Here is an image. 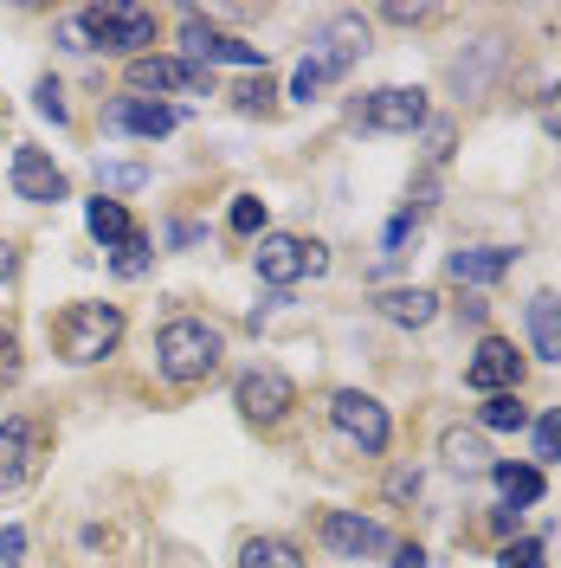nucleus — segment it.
Segmentation results:
<instances>
[{
	"mask_svg": "<svg viewBox=\"0 0 561 568\" xmlns=\"http://www.w3.org/2000/svg\"><path fill=\"white\" fill-rule=\"evenodd\" d=\"M20 272V258H13V246H0V278H13Z\"/></svg>",
	"mask_w": 561,
	"mask_h": 568,
	"instance_id": "38",
	"label": "nucleus"
},
{
	"mask_svg": "<svg viewBox=\"0 0 561 568\" xmlns=\"http://www.w3.org/2000/svg\"><path fill=\"white\" fill-rule=\"evenodd\" d=\"M329 420H336V433L355 439L361 453H387V439H394L387 407L375 400V394H361V388H336L329 394Z\"/></svg>",
	"mask_w": 561,
	"mask_h": 568,
	"instance_id": "7",
	"label": "nucleus"
},
{
	"mask_svg": "<svg viewBox=\"0 0 561 568\" xmlns=\"http://www.w3.org/2000/svg\"><path fill=\"white\" fill-rule=\"evenodd\" d=\"M355 123L361 130H381V136H414L426 123V91H407V84H381L355 104Z\"/></svg>",
	"mask_w": 561,
	"mask_h": 568,
	"instance_id": "8",
	"label": "nucleus"
},
{
	"mask_svg": "<svg viewBox=\"0 0 561 568\" xmlns=\"http://www.w3.org/2000/svg\"><path fill=\"white\" fill-rule=\"evenodd\" d=\"M149 272V233H136L130 246L116 252V278H142Z\"/></svg>",
	"mask_w": 561,
	"mask_h": 568,
	"instance_id": "29",
	"label": "nucleus"
},
{
	"mask_svg": "<svg viewBox=\"0 0 561 568\" xmlns=\"http://www.w3.org/2000/svg\"><path fill=\"white\" fill-rule=\"evenodd\" d=\"M497 59H503V39H478V59H471V65H452L458 98H484V78H491Z\"/></svg>",
	"mask_w": 561,
	"mask_h": 568,
	"instance_id": "23",
	"label": "nucleus"
},
{
	"mask_svg": "<svg viewBox=\"0 0 561 568\" xmlns=\"http://www.w3.org/2000/svg\"><path fill=\"white\" fill-rule=\"evenodd\" d=\"M175 123H181V110L155 104V98H116V104L104 110V130H130V136H142V142L169 136Z\"/></svg>",
	"mask_w": 561,
	"mask_h": 568,
	"instance_id": "15",
	"label": "nucleus"
},
{
	"mask_svg": "<svg viewBox=\"0 0 561 568\" xmlns=\"http://www.w3.org/2000/svg\"><path fill=\"white\" fill-rule=\"evenodd\" d=\"M478 426H484V433H523V426H529V407L517 400V394H491V400L478 407Z\"/></svg>",
	"mask_w": 561,
	"mask_h": 568,
	"instance_id": "24",
	"label": "nucleus"
},
{
	"mask_svg": "<svg viewBox=\"0 0 561 568\" xmlns=\"http://www.w3.org/2000/svg\"><path fill=\"white\" fill-rule=\"evenodd\" d=\"M497 562H503V568H549V562H542V542H536V536H510Z\"/></svg>",
	"mask_w": 561,
	"mask_h": 568,
	"instance_id": "28",
	"label": "nucleus"
},
{
	"mask_svg": "<svg viewBox=\"0 0 561 568\" xmlns=\"http://www.w3.org/2000/svg\"><path fill=\"white\" fill-rule=\"evenodd\" d=\"M536 459L561 465V407H549V414L536 420Z\"/></svg>",
	"mask_w": 561,
	"mask_h": 568,
	"instance_id": "26",
	"label": "nucleus"
},
{
	"mask_svg": "<svg viewBox=\"0 0 561 568\" xmlns=\"http://www.w3.org/2000/svg\"><path fill=\"white\" fill-rule=\"evenodd\" d=\"M226 226H233L239 240H258V233H265V201H258V194H233V213H226Z\"/></svg>",
	"mask_w": 561,
	"mask_h": 568,
	"instance_id": "25",
	"label": "nucleus"
},
{
	"mask_svg": "<svg viewBox=\"0 0 561 568\" xmlns=\"http://www.w3.org/2000/svg\"><path fill=\"white\" fill-rule=\"evenodd\" d=\"M446 272H452L458 284H497L503 272H510V252H503V246H471V252H452V258H446Z\"/></svg>",
	"mask_w": 561,
	"mask_h": 568,
	"instance_id": "21",
	"label": "nucleus"
},
{
	"mask_svg": "<svg viewBox=\"0 0 561 568\" xmlns=\"http://www.w3.org/2000/svg\"><path fill=\"white\" fill-rule=\"evenodd\" d=\"M130 91H187V98H201V91H213V71L187 65V59H130Z\"/></svg>",
	"mask_w": 561,
	"mask_h": 568,
	"instance_id": "12",
	"label": "nucleus"
},
{
	"mask_svg": "<svg viewBox=\"0 0 561 568\" xmlns=\"http://www.w3.org/2000/svg\"><path fill=\"white\" fill-rule=\"evenodd\" d=\"M439 459L452 465L458 478H471V471H491V465H497L478 426H446V433H439Z\"/></svg>",
	"mask_w": 561,
	"mask_h": 568,
	"instance_id": "16",
	"label": "nucleus"
},
{
	"mask_svg": "<svg viewBox=\"0 0 561 568\" xmlns=\"http://www.w3.org/2000/svg\"><path fill=\"white\" fill-rule=\"evenodd\" d=\"M220 355H226V336L201 317H175L155 329V368L175 382V388H194V382H207L213 368H220Z\"/></svg>",
	"mask_w": 561,
	"mask_h": 568,
	"instance_id": "2",
	"label": "nucleus"
},
{
	"mask_svg": "<svg viewBox=\"0 0 561 568\" xmlns=\"http://www.w3.org/2000/svg\"><path fill=\"white\" fill-rule=\"evenodd\" d=\"M381 20H394V27H426V20H432V7H387Z\"/></svg>",
	"mask_w": 561,
	"mask_h": 568,
	"instance_id": "34",
	"label": "nucleus"
},
{
	"mask_svg": "<svg viewBox=\"0 0 561 568\" xmlns=\"http://www.w3.org/2000/svg\"><path fill=\"white\" fill-rule=\"evenodd\" d=\"M529 343L542 362H561V297L555 291H536L529 297Z\"/></svg>",
	"mask_w": 561,
	"mask_h": 568,
	"instance_id": "19",
	"label": "nucleus"
},
{
	"mask_svg": "<svg viewBox=\"0 0 561 568\" xmlns=\"http://www.w3.org/2000/svg\"><path fill=\"white\" fill-rule=\"evenodd\" d=\"M13 375H20V362H13V336L0 329V382H13Z\"/></svg>",
	"mask_w": 561,
	"mask_h": 568,
	"instance_id": "35",
	"label": "nucleus"
},
{
	"mask_svg": "<svg viewBox=\"0 0 561 568\" xmlns=\"http://www.w3.org/2000/svg\"><path fill=\"white\" fill-rule=\"evenodd\" d=\"M239 568H310V562H304V549L284 542V536H246V542H239Z\"/></svg>",
	"mask_w": 561,
	"mask_h": 568,
	"instance_id": "22",
	"label": "nucleus"
},
{
	"mask_svg": "<svg viewBox=\"0 0 561 568\" xmlns=\"http://www.w3.org/2000/svg\"><path fill=\"white\" fill-rule=\"evenodd\" d=\"M13 194L20 201H33V207H52V201H65L71 187H65V169L45 155V149H13Z\"/></svg>",
	"mask_w": 561,
	"mask_h": 568,
	"instance_id": "13",
	"label": "nucleus"
},
{
	"mask_svg": "<svg viewBox=\"0 0 561 568\" xmlns=\"http://www.w3.org/2000/svg\"><path fill=\"white\" fill-rule=\"evenodd\" d=\"M181 59L201 65V71L207 65H258L265 71V45H246V39L220 33L201 7H187V13H181Z\"/></svg>",
	"mask_w": 561,
	"mask_h": 568,
	"instance_id": "5",
	"label": "nucleus"
},
{
	"mask_svg": "<svg viewBox=\"0 0 561 568\" xmlns=\"http://www.w3.org/2000/svg\"><path fill=\"white\" fill-rule=\"evenodd\" d=\"M252 265H258V278L265 284H297V278H316V272H329V252L316 246V240H297V233H265L258 252H252Z\"/></svg>",
	"mask_w": 561,
	"mask_h": 568,
	"instance_id": "6",
	"label": "nucleus"
},
{
	"mask_svg": "<svg viewBox=\"0 0 561 568\" xmlns=\"http://www.w3.org/2000/svg\"><path fill=\"white\" fill-rule=\"evenodd\" d=\"M233 394H239V414H246V420H258V426L284 420V414L297 407V382H290L284 368H246Z\"/></svg>",
	"mask_w": 561,
	"mask_h": 568,
	"instance_id": "11",
	"label": "nucleus"
},
{
	"mask_svg": "<svg viewBox=\"0 0 561 568\" xmlns=\"http://www.w3.org/2000/svg\"><path fill=\"white\" fill-rule=\"evenodd\" d=\"M361 52H368V20H361V13H336V20L310 39L304 65L290 78V98H297V104H316L329 84H343V78L361 65Z\"/></svg>",
	"mask_w": 561,
	"mask_h": 568,
	"instance_id": "1",
	"label": "nucleus"
},
{
	"mask_svg": "<svg viewBox=\"0 0 561 568\" xmlns=\"http://www.w3.org/2000/svg\"><path fill=\"white\" fill-rule=\"evenodd\" d=\"M316 536H323V549H336L343 562H361V556H381V549H394L387 524L361 517V510H323Z\"/></svg>",
	"mask_w": 561,
	"mask_h": 568,
	"instance_id": "10",
	"label": "nucleus"
},
{
	"mask_svg": "<svg viewBox=\"0 0 561 568\" xmlns=\"http://www.w3.org/2000/svg\"><path fill=\"white\" fill-rule=\"evenodd\" d=\"M39 459H45V426L27 420V414L0 420V497L20 491V485L39 471Z\"/></svg>",
	"mask_w": 561,
	"mask_h": 568,
	"instance_id": "9",
	"label": "nucleus"
},
{
	"mask_svg": "<svg viewBox=\"0 0 561 568\" xmlns=\"http://www.w3.org/2000/svg\"><path fill=\"white\" fill-rule=\"evenodd\" d=\"M71 27L84 33V52L104 45V52H130V59H142V45H155V13H149V7H130V0L84 7Z\"/></svg>",
	"mask_w": 561,
	"mask_h": 568,
	"instance_id": "4",
	"label": "nucleus"
},
{
	"mask_svg": "<svg viewBox=\"0 0 561 568\" xmlns=\"http://www.w3.org/2000/svg\"><path fill=\"white\" fill-rule=\"evenodd\" d=\"M387 497H394V504H407V497H420V471H414V465H400V471H387Z\"/></svg>",
	"mask_w": 561,
	"mask_h": 568,
	"instance_id": "32",
	"label": "nucleus"
},
{
	"mask_svg": "<svg viewBox=\"0 0 561 568\" xmlns=\"http://www.w3.org/2000/svg\"><path fill=\"white\" fill-rule=\"evenodd\" d=\"M497 491H503V510H523V504H542V465H517V459H497L491 465Z\"/></svg>",
	"mask_w": 561,
	"mask_h": 568,
	"instance_id": "20",
	"label": "nucleus"
},
{
	"mask_svg": "<svg viewBox=\"0 0 561 568\" xmlns=\"http://www.w3.org/2000/svg\"><path fill=\"white\" fill-rule=\"evenodd\" d=\"M465 382H471L478 394H517V382H523V355H517V343L484 336L478 355H471V368H465Z\"/></svg>",
	"mask_w": 561,
	"mask_h": 568,
	"instance_id": "14",
	"label": "nucleus"
},
{
	"mask_svg": "<svg viewBox=\"0 0 561 568\" xmlns=\"http://www.w3.org/2000/svg\"><path fill=\"white\" fill-rule=\"evenodd\" d=\"M394 568H426V549H414V542H407V549L394 556Z\"/></svg>",
	"mask_w": 561,
	"mask_h": 568,
	"instance_id": "37",
	"label": "nucleus"
},
{
	"mask_svg": "<svg viewBox=\"0 0 561 568\" xmlns=\"http://www.w3.org/2000/svg\"><path fill=\"white\" fill-rule=\"evenodd\" d=\"M375 311H381L387 323H400V329H426V323L439 317V297H432L426 284H407V291H381Z\"/></svg>",
	"mask_w": 561,
	"mask_h": 568,
	"instance_id": "18",
	"label": "nucleus"
},
{
	"mask_svg": "<svg viewBox=\"0 0 561 568\" xmlns=\"http://www.w3.org/2000/svg\"><path fill=\"white\" fill-rule=\"evenodd\" d=\"M123 343V311L116 304H71V311H59V323H52V349L65 355V362H104L110 349Z\"/></svg>",
	"mask_w": 561,
	"mask_h": 568,
	"instance_id": "3",
	"label": "nucleus"
},
{
	"mask_svg": "<svg viewBox=\"0 0 561 568\" xmlns=\"http://www.w3.org/2000/svg\"><path fill=\"white\" fill-rule=\"evenodd\" d=\"M20 556H27V530L7 524V530H0V568H20Z\"/></svg>",
	"mask_w": 561,
	"mask_h": 568,
	"instance_id": "33",
	"label": "nucleus"
},
{
	"mask_svg": "<svg viewBox=\"0 0 561 568\" xmlns=\"http://www.w3.org/2000/svg\"><path fill=\"white\" fill-rule=\"evenodd\" d=\"M33 104H39V116L71 123V104H65V91H59V78H39V84H33Z\"/></svg>",
	"mask_w": 561,
	"mask_h": 568,
	"instance_id": "27",
	"label": "nucleus"
},
{
	"mask_svg": "<svg viewBox=\"0 0 561 568\" xmlns=\"http://www.w3.org/2000/svg\"><path fill=\"white\" fill-rule=\"evenodd\" d=\"M233 104H239V110H272V84H265V71H258L252 84H239V91H233Z\"/></svg>",
	"mask_w": 561,
	"mask_h": 568,
	"instance_id": "31",
	"label": "nucleus"
},
{
	"mask_svg": "<svg viewBox=\"0 0 561 568\" xmlns=\"http://www.w3.org/2000/svg\"><path fill=\"white\" fill-rule=\"evenodd\" d=\"M84 226H91V240L110 252H123L130 240H136V220H130V207L123 201H110V194H98V201H84Z\"/></svg>",
	"mask_w": 561,
	"mask_h": 568,
	"instance_id": "17",
	"label": "nucleus"
},
{
	"mask_svg": "<svg viewBox=\"0 0 561 568\" xmlns=\"http://www.w3.org/2000/svg\"><path fill=\"white\" fill-rule=\"evenodd\" d=\"M542 130H549V136H561V91L549 98V110H542Z\"/></svg>",
	"mask_w": 561,
	"mask_h": 568,
	"instance_id": "36",
	"label": "nucleus"
},
{
	"mask_svg": "<svg viewBox=\"0 0 561 568\" xmlns=\"http://www.w3.org/2000/svg\"><path fill=\"white\" fill-rule=\"evenodd\" d=\"M98 181H104V187H142L149 169H136V162H98Z\"/></svg>",
	"mask_w": 561,
	"mask_h": 568,
	"instance_id": "30",
	"label": "nucleus"
}]
</instances>
